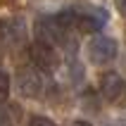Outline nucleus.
Wrapping results in <instances>:
<instances>
[{"label": "nucleus", "instance_id": "f257e3e1", "mask_svg": "<svg viewBox=\"0 0 126 126\" xmlns=\"http://www.w3.org/2000/svg\"><path fill=\"white\" fill-rule=\"evenodd\" d=\"M57 19L62 21L64 26L69 29H79V31H86V33H98L100 29L110 21V12L100 5H93V2H76V5H69L60 10L55 14Z\"/></svg>", "mask_w": 126, "mask_h": 126}, {"label": "nucleus", "instance_id": "f03ea898", "mask_svg": "<svg viewBox=\"0 0 126 126\" xmlns=\"http://www.w3.org/2000/svg\"><path fill=\"white\" fill-rule=\"evenodd\" d=\"M33 36H36V41L55 45V48H69V45L74 48L71 29L64 26L55 14H50V17H38V19L33 21Z\"/></svg>", "mask_w": 126, "mask_h": 126}, {"label": "nucleus", "instance_id": "7ed1b4c3", "mask_svg": "<svg viewBox=\"0 0 126 126\" xmlns=\"http://www.w3.org/2000/svg\"><path fill=\"white\" fill-rule=\"evenodd\" d=\"M119 55V43L114 36H105V33H95L93 38H88L86 43V60L93 67H102L117 60Z\"/></svg>", "mask_w": 126, "mask_h": 126}, {"label": "nucleus", "instance_id": "20e7f679", "mask_svg": "<svg viewBox=\"0 0 126 126\" xmlns=\"http://www.w3.org/2000/svg\"><path fill=\"white\" fill-rule=\"evenodd\" d=\"M26 21L21 17H0V50H17L26 43Z\"/></svg>", "mask_w": 126, "mask_h": 126}, {"label": "nucleus", "instance_id": "39448f33", "mask_svg": "<svg viewBox=\"0 0 126 126\" xmlns=\"http://www.w3.org/2000/svg\"><path fill=\"white\" fill-rule=\"evenodd\" d=\"M29 60L38 71H45V74L57 71L62 64V57H60L55 45H48V43H41V41H33L29 45Z\"/></svg>", "mask_w": 126, "mask_h": 126}, {"label": "nucleus", "instance_id": "423d86ee", "mask_svg": "<svg viewBox=\"0 0 126 126\" xmlns=\"http://www.w3.org/2000/svg\"><path fill=\"white\" fill-rule=\"evenodd\" d=\"M14 91L26 100H36L43 93V79L36 67H19L14 71Z\"/></svg>", "mask_w": 126, "mask_h": 126}, {"label": "nucleus", "instance_id": "0eeeda50", "mask_svg": "<svg viewBox=\"0 0 126 126\" xmlns=\"http://www.w3.org/2000/svg\"><path fill=\"white\" fill-rule=\"evenodd\" d=\"M124 91H126L124 79H121L117 71H105V74L100 76V95H102L105 102H114Z\"/></svg>", "mask_w": 126, "mask_h": 126}, {"label": "nucleus", "instance_id": "6e6552de", "mask_svg": "<svg viewBox=\"0 0 126 126\" xmlns=\"http://www.w3.org/2000/svg\"><path fill=\"white\" fill-rule=\"evenodd\" d=\"M10 91H12V76H10V74L2 69V64H0V102L10 98Z\"/></svg>", "mask_w": 126, "mask_h": 126}, {"label": "nucleus", "instance_id": "1a4fd4ad", "mask_svg": "<svg viewBox=\"0 0 126 126\" xmlns=\"http://www.w3.org/2000/svg\"><path fill=\"white\" fill-rule=\"evenodd\" d=\"M29 126H57V124L45 114H29Z\"/></svg>", "mask_w": 126, "mask_h": 126}, {"label": "nucleus", "instance_id": "9d476101", "mask_svg": "<svg viewBox=\"0 0 126 126\" xmlns=\"http://www.w3.org/2000/svg\"><path fill=\"white\" fill-rule=\"evenodd\" d=\"M10 112H7L5 107H2V102H0V126H10Z\"/></svg>", "mask_w": 126, "mask_h": 126}, {"label": "nucleus", "instance_id": "9b49d317", "mask_svg": "<svg viewBox=\"0 0 126 126\" xmlns=\"http://www.w3.org/2000/svg\"><path fill=\"white\" fill-rule=\"evenodd\" d=\"M112 2H114V7H117V12L126 19V0H112Z\"/></svg>", "mask_w": 126, "mask_h": 126}, {"label": "nucleus", "instance_id": "f8f14e48", "mask_svg": "<svg viewBox=\"0 0 126 126\" xmlns=\"http://www.w3.org/2000/svg\"><path fill=\"white\" fill-rule=\"evenodd\" d=\"M71 126H93V124H91V121H86V119H74Z\"/></svg>", "mask_w": 126, "mask_h": 126}, {"label": "nucleus", "instance_id": "ddd939ff", "mask_svg": "<svg viewBox=\"0 0 126 126\" xmlns=\"http://www.w3.org/2000/svg\"><path fill=\"white\" fill-rule=\"evenodd\" d=\"M124 93H126V91H124Z\"/></svg>", "mask_w": 126, "mask_h": 126}]
</instances>
